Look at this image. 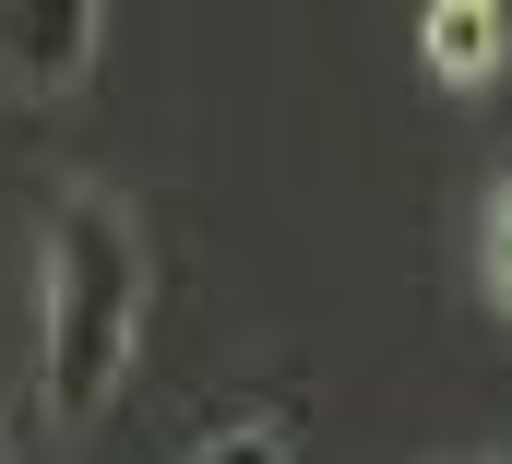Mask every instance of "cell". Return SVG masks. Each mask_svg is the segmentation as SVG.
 Masks as SVG:
<instances>
[{
  "label": "cell",
  "instance_id": "5",
  "mask_svg": "<svg viewBox=\"0 0 512 464\" xmlns=\"http://www.w3.org/2000/svg\"><path fill=\"white\" fill-rule=\"evenodd\" d=\"M0 464H60V417L48 405H12L0 417Z\"/></svg>",
  "mask_w": 512,
  "mask_h": 464
},
{
  "label": "cell",
  "instance_id": "6",
  "mask_svg": "<svg viewBox=\"0 0 512 464\" xmlns=\"http://www.w3.org/2000/svg\"><path fill=\"white\" fill-rule=\"evenodd\" d=\"M477 274H489V298L512 310V179L489 191V238H477Z\"/></svg>",
  "mask_w": 512,
  "mask_h": 464
},
{
  "label": "cell",
  "instance_id": "3",
  "mask_svg": "<svg viewBox=\"0 0 512 464\" xmlns=\"http://www.w3.org/2000/svg\"><path fill=\"white\" fill-rule=\"evenodd\" d=\"M417 48H429V72L453 96H489L501 60H512V12H489V0H429L417 12Z\"/></svg>",
  "mask_w": 512,
  "mask_h": 464
},
{
  "label": "cell",
  "instance_id": "4",
  "mask_svg": "<svg viewBox=\"0 0 512 464\" xmlns=\"http://www.w3.org/2000/svg\"><path fill=\"white\" fill-rule=\"evenodd\" d=\"M191 464H298V429L286 417H227L215 441H191Z\"/></svg>",
  "mask_w": 512,
  "mask_h": 464
},
{
  "label": "cell",
  "instance_id": "1",
  "mask_svg": "<svg viewBox=\"0 0 512 464\" xmlns=\"http://www.w3.org/2000/svg\"><path fill=\"white\" fill-rule=\"evenodd\" d=\"M143 298H155V262H143L131 203L72 179L36 227V405L60 429H84L120 393L131 346H143Z\"/></svg>",
  "mask_w": 512,
  "mask_h": 464
},
{
  "label": "cell",
  "instance_id": "2",
  "mask_svg": "<svg viewBox=\"0 0 512 464\" xmlns=\"http://www.w3.org/2000/svg\"><path fill=\"white\" fill-rule=\"evenodd\" d=\"M96 60H108V12L96 0H0V96L60 108V96H84Z\"/></svg>",
  "mask_w": 512,
  "mask_h": 464
}]
</instances>
